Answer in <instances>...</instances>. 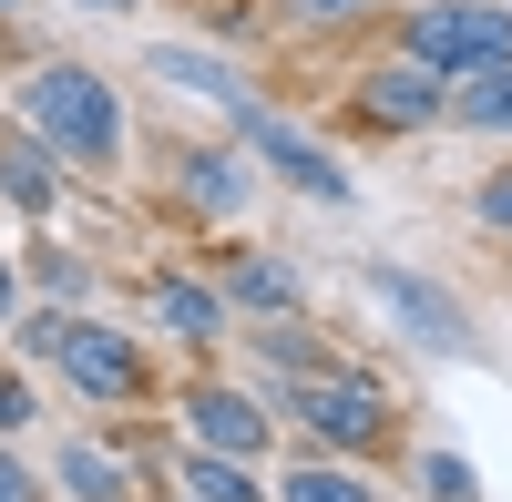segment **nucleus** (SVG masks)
<instances>
[{
	"label": "nucleus",
	"mask_w": 512,
	"mask_h": 502,
	"mask_svg": "<svg viewBox=\"0 0 512 502\" xmlns=\"http://www.w3.org/2000/svg\"><path fill=\"white\" fill-rule=\"evenodd\" d=\"M11 103H21L31 134H52L72 164H93V175H113V164H123V103H113L103 72H82V62H41Z\"/></svg>",
	"instance_id": "1"
},
{
	"label": "nucleus",
	"mask_w": 512,
	"mask_h": 502,
	"mask_svg": "<svg viewBox=\"0 0 512 502\" xmlns=\"http://www.w3.org/2000/svg\"><path fill=\"white\" fill-rule=\"evenodd\" d=\"M400 62L420 72H502L512 62V11L502 0H431V11H410L400 21Z\"/></svg>",
	"instance_id": "2"
},
{
	"label": "nucleus",
	"mask_w": 512,
	"mask_h": 502,
	"mask_svg": "<svg viewBox=\"0 0 512 502\" xmlns=\"http://www.w3.org/2000/svg\"><path fill=\"white\" fill-rule=\"evenodd\" d=\"M287 421H308V431L338 441V451H379V441H390V400H379L359 369H318V380L287 390Z\"/></svg>",
	"instance_id": "3"
},
{
	"label": "nucleus",
	"mask_w": 512,
	"mask_h": 502,
	"mask_svg": "<svg viewBox=\"0 0 512 502\" xmlns=\"http://www.w3.org/2000/svg\"><path fill=\"white\" fill-rule=\"evenodd\" d=\"M62 380L82 390V400H144V349L123 339V328H103V318H62Z\"/></svg>",
	"instance_id": "4"
},
{
	"label": "nucleus",
	"mask_w": 512,
	"mask_h": 502,
	"mask_svg": "<svg viewBox=\"0 0 512 502\" xmlns=\"http://www.w3.org/2000/svg\"><path fill=\"white\" fill-rule=\"evenodd\" d=\"M369 298H379V308H400V328H410V339H431L441 359H472V349H482V339H472V318H461V298H441L431 277H410V267H390V257L369 267Z\"/></svg>",
	"instance_id": "5"
},
{
	"label": "nucleus",
	"mask_w": 512,
	"mask_h": 502,
	"mask_svg": "<svg viewBox=\"0 0 512 502\" xmlns=\"http://www.w3.org/2000/svg\"><path fill=\"white\" fill-rule=\"evenodd\" d=\"M246 144H256V164H277V175L297 185V195H318V205H349V175H338V154H318L297 123H277V113H246Z\"/></svg>",
	"instance_id": "6"
},
{
	"label": "nucleus",
	"mask_w": 512,
	"mask_h": 502,
	"mask_svg": "<svg viewBox=\"0 0 512 502\" xmlns=\"http://www.w3.org/2000/svg\"><path fill=\"white\" fill-rule=\"evenodd\" d=\"M185 421H195V451H226V462H256L277 431L256 390H185Z\"/></svg>",
	"instance_id": "7"
},
{
	"label": "nucleus",
	"mask_w": 512,
	"mask_h": 502,
	"mask_svg": "<svg viewBox=\"0 0 512 502\" xmlns=\"http://www.w3.org/2000/svg\"><path fill=\"white\" fill-rule=\"evenodd\" d=\"M154 82H164V93H195V103H226L236 123L256 113V82L226 52H195V41H154Z\"/></svg>",
	"instance_id": "8"
},
{
	"label": "nucleus",
	"mask_w": 512,
	"mask_h": 502,
	"mask_svg": "<svg viewBox=\"0 0 512 502\" xmlns=\"http://www.w3.org/2000/svg\"><path fill=\"white\" fill-rule=\"evenodd\" d=\"M359 113L390 123V134H410V123H441L451 93H441V72H420V62H379V72L359 82Z\"/></svg>",
	"instance_id": "9"
},
{
	"label": "nucleus",
	"mask_w": 512,
	"mask_h": 502,
	"mask_svg": "<svg viewBox=\"0 0 512 502\" xmlns=\"http://www.w3.org/2000/svg\"><path fill=\"white\" fill-rule=\"evenodd\" d=\"M154 318L175 328V339H226V308H216V287H195V277H154Z\"/></svg>",
	"instance_id": "10"
},
{
	"label": "nucleus",
	"mask_w": 512,
	"mask_h": 502,
	"mask_svg": "<svg viewBox=\"0 0 512 502\" xmlns=\"http://www.w3.org/2000/svg\"><path fill=\"white\" fill-rule=\"evenodd\" d=\"M175 482H185L195 502H256V472L226 462V451H175Z\"/></svg>",
	"instance_id": "11"
},
{
	"label": "nucleus",
	"mask_w": 512,
	"mask_h": 502,
	"mask_svg": "<svg viewBox=\"0 0 512 502\" xmlns=\"http://www.w3.org/2000/svg\"><path fill=\"white\" fill-rule=\"evenodd\" d=\"M0 195H11V205H31V216H52V154H41V144H11V134H0Z\"/></svg>",
	"instance_id": "12"
},
{
	"label": "nucleus",
	"mask_w": 512,
	"mask_h": 502,
	"mask_svg": "<svg viewBox=\"0 0 512 502\" xmlns=\"http://www.w3.org/2000/svg\"><path fill=\"white\" fill-rule=\"evenodd\" d=\"M185 205L236 216V205H246V164H236V154H185Z\"/></svg>",
	"instance_id": "13"
},
{
	"label": "nucleus",
	"mask_w": 512,
	"mask_h": 502,
	"mask_svg": "<svg viewBox=\"0 0 512 502\" xmlns=\"http://www.w3.org/2000/svg\"><path fill=\"white\" fill-rule=\"evenodd\" d=\"M226 298H236V308H277V318H287V308H297V277L267 267V257H226Z\"/></svg>",
	"instance_id": "14"
},
{
	"label": "nucleus",
	"mask_w": 512,
	"mask_h": 502,
	"mask_svg": "<svg viewBox=\"0 0 512 502\" xmlns=\"http://www.w3.org/2000/svg\"><path fill=\"white\" fill-rule=\"evenodd\" d=\"M62 492H82V502H123V462H113V451H93V441H72V451H62Z\"/></svg>",
	"instance_id": "15"
},
{
	"label": "nucleus",
	"mask_w": 512,
	"mask_h": 502,
	"mask_svg": "<svg viewBox=\"0 0 512 502\" xmlns=\"http://www.w3.org/2000/svg\"><path fill=\"white\" fill-rule=\"evenodd\" d=\"M451 123H472V134H512V62H502V72H482L472 93L451 103Z\"/></svg>",
	"instance_id": "16"
},
{
	"label": "nucleus",
	"mask_w": 512,
	"mask_h": 502,
	"mask_svg": "<svg viewBox=\"0 0 512 502\" xmlns=\"http://www.w3.org/2000/svg\"><path fill=\"white\" fill-rule=\"evenodd\" d=\"M277 502H379V492H369L359 472H338V462H297Z\"/></svg>",
	"instance_id": "17"
},
{
	"label": "nucleus",
	"mask_w": 512,
	"mask_h": 502,
	"mask_svg": "<svg viewBox=\"0 0 512 502\" xmlns=\"http://www.w3.org/2000/svg\"><path fill=\"white\" fill-rule=\"evenodd\" d=\"M420 492H431V502H482V482H472L461 451H420Z\"/></svg>",
	"instance_id": "18"
},
{
	"label": "nucleus",
	"mask_w": 512,
	"mask_h": 502,
	"mask_svg": "<svg viewBox=\"0 0 512 502\" xmlns=\"http://www.w3.org/2000/svg\"><path fill=\"white\" fill-rule=\"evenodd\" d=\"M256 359H277V369H308V380H318V339H308V328H297V318L256 328Z\"/></svg>",
	"instance_id": "19"
},
{
	"label": "nucleus",
	"mask_w": 512,
	"mask_h": 502,
	"mask_svg": "<svg viewBox=\"0 0 512 502\" xmlns=\"http://www.w3.org/2000/svg\"><path fill=\"white\" fill-rule=\"evenodd\" d=\"M31 277L52 287V298H82V257H62V246H31Z\"/></svg>",
	"instance_id": "20"
},
{
	"label": "nucleus",
	"mask_w": 512,
	"mask_h": 502,
	"mask_svg": "<svg viewBox=\"0 0 512 502\" xmlns=\"http://www.w3.org/2000/svg\"><path fill=\"white\" fill-rule=\"evenodd\" d=\"M287 11H297V21H318V31H328V21H338V31H349V21L369 11V0H287Z\"/></svg>",
	"instance_id": "21"
},
{
	"label": "nucleus",
	"mask_w": 512,
	"mask_h": 502,
	"mask_svg": "<svg viewBox=\"0 0 512 502\" xmlns=\"http://www.w3.org/2000/svg\"><path fill=\"white\" fill-rule=\"evenodd\" d=\"M11 349H21V359H52V349H62V318H21Z\"/></svg>",
	"instance_id": "22"
},
{
	"label": "nucleus",
	"mask_w": 512,
	"mask_h": 502,
	"mask_svg": "<svg viewBox=\"0 0 512 502\" xmlns=\"http://www.w3.org/2000/svg\"><path fill=\"white\" fill-rule=\"evenodd\" d=\"M472 216H482V226H512V175H492V185L472 195Z\"/></svg>",
	"instance_id": "23"
},
{
	"label": "nucleus",
	"mask_w": 512,
	"mask_h": 502,
	"mask_svg": "<svg viewBox=\"0 0 512 502\" xmlns=\"http://www.w3.org/2000/svg\"><path fill=\"white\" fill-rule=\"evenodd\" d=\"M21 421H31V390L11 380V369H0V431H21Z\"/></svg>",
	"instance_id": "24"
},
{
	"label": "nucleus",
	"mask_w": 512,
	"mask_h": 502,
	"mask_svg": "<svg viewBox=\"0 0 512 502\" xmlns=\"http://www.w3.org/2000/svg\"><path fill=\"white\" fill-rule=\"evenodd\" d=\"M0 502H41V482H31V472L11 462V451H0Z\"/></svg>",
	"instance_id": "25"
},
{
	"label": "nucleus",
	"mask_w": 512,
	"mask_h": 502,
	"mask_svg": "<svg viewBox=\"0 0 512 502\" xmlns=\"http://www.w3.org/2000/svg\"><path fill=\"white\" fill-rule=\"evenodd\" d=\"M11 308H21V267L0 257V328H11Z\"/></svg>",
	"instance_id": "26"
},
{
	"label": "nucleus",
	"mask_w": 512,
	"mask_h": 502,
	"mask_svg": "<svg viewBox=\"0 0 512 502\" xmlns=\"http://www.w3.org/2000/svg\"><path fill=\"white\" fill-rule=\"evenodd\" d=\"M93 11H134V0H93Z\"/></svg>",
	"instance_id": "27"
}]
</instances>
